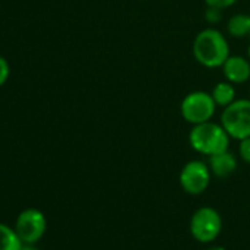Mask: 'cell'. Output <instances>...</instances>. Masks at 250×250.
Listing matches in <instances>:
<instances>
[{
    "label": "cell",
    "mask_w": 250,
    "mask_h": 250,
    "mask_svg": "<svg viewBox=\"0 0 250 250\" xmlns=\"http://www.w3.org/2000/svg\"><path fill=\"white\" fill-rule=\"evenodd\" d=\"M221 125L232 139L243 140L250 137V100H234L229 106L224 107Z\"/></svg>",
    "instance_id": "cell-3"
},
{
    "label": "cell",
    "mask_w": 250,
    "mask_h": 250,
    "mask_svg": "<svg viewBox=\"0 0 250 250\" xmlns=\"http://www.w3.org/2000/svg\"><path fill=\"white\" fill-rule=\"evenodd\" d=\"M222 228L219 213L212 208H200L194 212L190 221V231L197 241L209 243L213 241Z\"/></svg>",
    "instance_id": "cell-5"
},
{
    "label": "cell",
    "mask_w": 250,
    "mask_h": 250,
    "mask_svg": "<svg viewBox=\"0 0 250 250\" xmlns=\"http://www.w3.org/2000/svg\"><path fill=\"white\" fill-rule=\"evenodd\" d=\"M237 168V161L232 153L228 150L212 155L209 159V169L219 178H225L231 175Z\"/></svg>",
    "instance_id": "cell-9"
},
{
    "label": "cell",
    "mask_w": 250,
    "mask_h": 250,
    "mask_svg": "<svg viewBox=\"0 0 250 250\" xmlns=\"http://www.w3.org/2000/svg\"><path fill=\"white\" fill-rule=\"evenodd\" d=\"M227 30L232 37H244L250 34V17L249 15H234L227 24Z\"/></svg>",
    "instance_id": "cell-12"
},
{
    "label": "cell",
    "mask_w": 250,
    "mask_h": 250,
    "mask_svg": "<svg viewBox=\"0 0 250 250\" xmlns=\"http://www.w3.org/2000/svg\"><path fill=\"white\" fill-rule=\"evenodd\" d=\"M215 107L216 103L212 94L205 91H193L181 102V115L187 122L197 125L210 121L215 113Z\"/></svg>",
    "instance_id": "cell-4"
},
{
    "label": "cell",
    "mask_w": 250,
    "mask_h": 250,
    "mask_svg": "<svg viewBox=\"0 0 250 250\" xmlns=\"http://www.w3.org/2000/svg\"><path fill=\"white\" fill-rule=\"evenodd\" d=\"M210 181V169L200 161H191L184 165L180 174V184L188 194L203 193Z\"/></svg>",
    "instance_id": "cell-7"
},
{
    "label": "cell",
    "mask_w": 250,
    "mask_h": 250,
    "mask_svg": "<svg viewBox=\"0 0 250 250\" xmlns=\"http://www.w3.org/2000/svg\"><path fill=\"white\" fill-rule=\"evenodd\" d=\"M190 145L196 152L212 156L228 150L229 136L222 125L208 121L194 125V128L190 131Z\"/></svg>",
    "instance_id": "cell-2"
},
{
    "label": "cell",
    "mask_w": 250,
    "mask_h": 250,
    "mask_svg": "<svg viewBox=\"0 0 250 250\" xmlns=\"http://www.w3.org/2000/svg\"><path fill=\"white\" fill-rule=\"evenodd\" d=\"M240 142V156L244 162L250 164V137H246Z\"/></svg>",
    "instance_id": "cell-14"
},
{
    "label": "cell",
    "mask_w": 250,
    "mask_h": 250,
    "mask_svg": "<svg viewBox=\"0 0 250 250\" xmlns=\"http://www.w3.org/2000/svg\"><path fill=\"white\" fill-rule=\"evenodd\" d=\"M221 9L219 8H213V6H208V11L205 14V18L209 24H216L221 21Z\"/></svg>",
    "instance_id": "cell-13"
},
{
    "label": "cell",
    "mask_w": 250,
    "mask_h": 250,
    "mask_svg": "<svg viewBox=\"0 0 250 250\" xmlns=\"http://www.w3.org/2000/svg\"><path fill=\"white\" fill-rule=\"evenodd\" d=\"M249 59H250V47H249Z\"/></svg>",
    "instance_id": "cell-19"
},
{
    "label": "cell",
    "mask_w": 250,
    "mask_h": 250,
    "mask_svg": "<svg viewBox=\"0 0 250 250\" xmlns=\"http://www.w3.org/2000/svg\"><path fill=\"white\" fill-rule=\"evenodd\" d=\"M210 94H212L216 106H222V107L229 106L235 100V90L229 81L228 83H218L213 87Z\"/></svg>",
    "instance_id": "cell-10"
},
{
    "label": "cell",
    "mask_w": 250,
    "mask_h": 250,
    "mask_svg": "<svg viewBox=\"0 0 250 250\" xmlns=\"http://www.w3.org/2000/svg\"><path fill=\"white\" fill-rule=\"evenodd\" d=\"M8 77H9V65L2 56H0V85L5 84Z\"/></svg>",
    "instance_id": "cell-16"
},
{
    "label": "cell",
    "mask_w": 250,
    "mask_h": 250,
    "mask_svg": "<svg viewBox=\"0 0 250 250\" xmlns=\"http://www.w3.org/2000/svg\"><path fill=\"white\" fill-rule=\"evenodd\" d=\"M208 250H225L224 247H210V249H208Z\"/></svg>",
    "instance_id": "cell-18"
},
{
    "label": "cell",
    "mask_w": 250,
    "mask_h": 250,
    "mask_svg": "<svg viewBox=\"0 0 250 250\" xmlns=\"http://www.w3.org/2000/svg\"><path fill=\"white\" fill-rule=\"evenodd\" d=\"M21 250H39V249H36V247H33V246H22V249Z\"/></svg>",
    "instance_id": "cell-17"
},
{
    "label": "cell",
    "mask_w": 250,
    "mask_h": 250,
    "mask_svg": "<svg viewBox=\"0 0 250 250\" xmlns=\"http://www.w3.org/2000/svg\"><path fill=\"white\" fill-rule=\"evenodd\" d=\"M193 55L196 61L206 68L222 66L229 56L228 42L215 28L200 31L193 43Z\"/></svg>",
    "instance_id": "cell-1"
},
{
    "label": "cell",
    "mask_w": 250,
    "mask_h": 250,
    "mask_svg": "<svg viewBox=\"0 0 250 250\" xmlns=\"http://www.w3.org/2000/svg\"><path fill=\"white\" fill-rule=\"evenodd\" d=\"M46 227L47 224L43 212L37 209H25L20 213L17 219L15 231L24 243L33 244L43 237V234L46 232Z\"/></svg>",
    "instance_id": "cell-6"
},
{
    "label": "cell",
    "mask_w": 250,
    "mask_h": 250,
    "mask_svg": "<svg viewBox=\"0 0 250 250\" xmlns=\"http://www.w3.org/2000/svg\"><path fill=\"white\" fill-rule=\"evenodd\" d=\"M22 240L15 229L0 224V250H21Z\"/></svg>",
    "instance_id": "cell-11"
},
{
    "label": "cell",
    "mask_w": 250,
    "mask_h": 250,
    "mask_svg": "<svg viewBox=\"0 0 250 250\" xmlns=\"http://www.w3.org/2000/svg\"><path fill=\"white\" fill-rule=\"evenodd\" d=\"M208 6H213V8H219V9H225L232 6L237 0H205Z\"/></svg>",
    "instance_id": "cell-15"
},
{
    "label": "cell",
    "mask_w": 250,
    "mask_h": 250,
    "mask_svg": "<svg viewBox=\"0 0 250 250\" xmlns=\"http://www.w3.org/2000/svg\"><path fill=\"white\" fill-rule=\"evenodd\" d=\"M222 71L231 84H243L250 78V63L241 56H228L222 65Z\"/></svg>",
    "instance_id": "cell-8"
}]
</instances>
